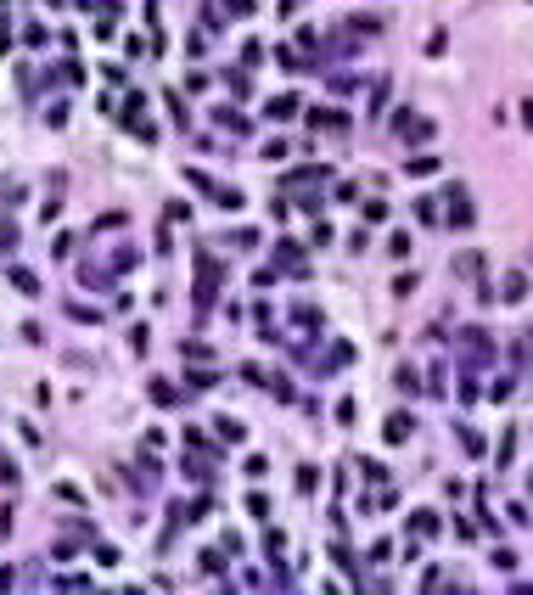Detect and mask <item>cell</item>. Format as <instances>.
<instances>
[{
	"label": "cell",
	"mask_w": 533,
	"mask_h": 595,
	"mask_svg": "<svg viewBox=\"0 0 533 595\" xmlns=\"http://www.w3.org/2000/svg\"><path fill=\"white\" fill-rule=\"evenodd\" d=\"M0 477H6V483H17V466H11L6 455H0Z\"/></svg>",
	"instance_id": "cell-10"
},
{
	"label": "cell",
	"mask_w": 533,
	"mask_h": 595,
	"mask_svg": "<svg viewBox=\"0 0 533 595\" xmlns=\"http://www.w3.org/2000/svg\"><path fill=\"white\" fill-rule=\"evenodd\" d=\"M230 17H253V0H230Z\"/></svg>",
	"instance_id": "cell-9"
},
{
	"label": "cell",
	"mask_w": 533,
	"mask_h": 595,
	"mask_svg": "<svg viewBox=\"0 0 533 595\" xmlns=\"http://www.w3.org/2000/svg\"><path fill=\"white\" fill-rule=\"evenodd\" d=\"M410 528H415V533H432V528H438V517H432V511H415V517H410Z\"/></svg>",
	"instance_id": "cell-6"
},
{
	"label": "cell",
	"mask_w": 533,
	"mask_h": 595,
	"mask_svg": "<svg viewBox=\"0 0 533 595\" xmlns=\"http://www.w3.org/2000/svg\"><path fill=\"white\" fill-rule=\"evenodd\" d=\"M393 130H399V141H427L432 135V124L415 118V113H393Z\"/></svg>",
	"instance_id": "cell-1"
},
{
	"label": "cell",
	"mask_w": 533,
	"mask_h": 595,
	"mask_svg": "<svg viewBox=\"0 0 533 595\" xmlns=\"http://www.w3.org/2000/svg\"><path fill=\"white\" fill-rule=\"evenodd\" d=\"M152 399H157V404H163V410H168V404H174L180 393H174V382H152Z\"/></svg>",
	"instance_id": "cell-5"
},
{
	"label": "cell",
	"mask_w": 533,
	"mask_h": 595,
	"mask_svg": "<svg viewBox=\"0 0 533 595\" xmlns=\"http://www.w3.org/2000/svg\"><path fill=\"white\" fill-rule=\"evenodd\" d=\"M500 293H505V298H522V293H528V281H522V276H505V287H500Z\"/></svg>",
	"instance_id": "cell-7"
},
{
	"label": "cell",
	"mask_w": 533,
	"mask_h": 595,
	"mask_svg": "<svg viewBox=\"0 0 533 595\" xmlns=\"http://www.w3.org/2000/svg\"><path fill=\"white\" fill-rule=\"evenodd\" d=\"M522 118H528V130H533V101H528V107H522Z\"/></svg>",
	"instance_id": "cell-11"
},
{
	"label": "cell",
	"mask_w": 533,
	"mask_h": 595,
	"mask_svg": "<svg viewBox=\"0 0 533 595\" xmlns=\"http://www.w3.org/2000/svg\"><path fill=\"white\" fill-rule=\"evenodd\" d=\"M214 287H219V264H214V259H202V276H197V309H208V303H214Z\"/></svg>",
	"instance_id": "cell-2"
},
{
	"label": "cell",
	"mask_w": 533,
	"mask_h": 595,
	"mask_svg": "<svg viewBox=\"0 0 533 595\" xmlns=\"http://www.w3.org/2000/svg\"><path fill=\"white\" fill-rule=\"evenodd\" d=\"M309 124H314V130H348V118H343V113H326V107H314Z\"/></svg>",
	"instance_id": "cell-3"
},
{
	"label": "cell",
	"mask_w": 533,
	"mask_h": 595,
	"mask_svg": "<svg viewBox=\"0 0 533 595\" xmlns=\"http://www.w3.org/2000/svg\"><path fill=\"white\" fill-rule=\"evenodd\" d=\"M314 483H320V472H314V466H298V489H304V494H309Z\"/></svg>",
	"instance_id": "cell-8"
},
{
	"label": "cell",
	"mask_w": 533,
	"mask_h": 595,
	"mask_svg": "<svg viewBox=\"0 0 533 595\" xmlns=\"http://www.w3.org/2000/svg\"><path fill=\"white\" fill-rule=\"evenodd\" d=\"M410 438V416H387V444H404Z\"/></svg>",
	"instance_id": "cell-4"
}]
</instances>
